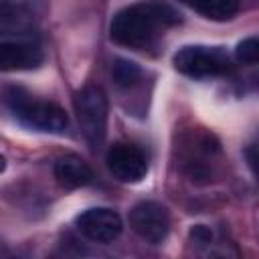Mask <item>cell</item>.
<instances>
[{"label":"cell","mask_w":259,"mask_h":259,"mask_svg":"<svg viewBox=\"0 0 259 259\" xmlns=\"http://www.w3.org/2000/svg\"><path fill=\"white\" fill-rule=\"evenodd\" d=\"M182 22L180 12L164 0H138L119 8L109 22V38L125 49L154 47L166 30Z\"/></svg>","instance_id":"obj_1"},{"label":"cell","mask_w":259,"mask_h":259,"mask_svg":"<svg viewBox=\"0 0 259 259\" xmlns=\"http://www.w3.org/2000/svg\"><path fill=\"white\" fill-rule=\"evenodd\" d=\"M6 103L12 115L28 130L42 134H65L69 130V115L53 101L38 99L22 89H10L6 93Z\"/></svg>","instance_id":"obj_2"},{"label":"cell","mask_w":259,"mask_h":259,"mask_svg":"<svg viewBox=\"0 0 259 259\" xmlns=\"http://www.w3.org/2000/svg\"><path fill=\"white\" fill-rule=\"evenodd\" d=\"M73 107L81 134L91 148H99L107 134V95L99 85H85L73 97Z\"/></svg>","instance_id":"obj_3"},{"label":"cell","mask_w":259,"mask_h":259,"mask_svg":"<svg viewBox=\"0 0 259 259\" xmlns=\"http://www.w3.org/2000/svg\"><path fill=\"white\" fill-rule=\"evenodd\" d=\"M172 63L180 75L192 79L219 77L229 73L233 67L229 53L223 47H210V45H186L176 51Z\"/></svg>","instance_id":"obj_4"},{"label":"cell","mask_w":259,"mask_h":259,"mask_svg":"<svg viewBox=\"0 0 259 259\" xmlns=\"http://www.w3.org/2000/svg\"><path fill=\"white\" fill-rule=\"evenodd\" d=\"M221 148L212 134L190 132L180 142V164L182 170L194 182H208L214 176V164Z\"/></svg>","instance_id":"obj_5"},{"label":"cell","mask_w":259,"mask_h":259,"mask_svg":"<svg viewBox=\"0 0 259 259\" xmlns=\"http://www.w3.org/2000/svg\"><path fill=\"white\" fill-rule=\"evenodd\" d=\"M107 170L111 176L123 184L142 182L148 174V156L146 152L130 142H117L107 150Z\"/></svg>","instance_id":"obj_6"},{"label":"cell","mask_w":259,"mask_h":259,"mask_svg":"<svg viewBox=\"0 0 259 259\" xmlns=\"http://www.w3.org/2000/svg\"><path fill=\"white\" fill-rule=\"evenodd\" d=\"M130 227L148 243H162L170 233V212L156 200H142L130 210Z\"/></svg>","instance_id":"obj_7"},{"label":"cell","mask_w":259,"mask_h":259,"mask_svg":"<svg viewBox=\"0 0 259 259\" xmlns=\"http://www.w3.org/2000/svg\"><path fill=\"white\" fill-rule=\"evenodd\" d=\"M75 227L85 239L93 243H103V245L113 243L123 231L121 217L113 208H105V206L83 210L81 214H77Z\"/></svg>","instance_id":"obj_8"},{"label":"cell","mask_w":259,"mask_h":259,"mask_svg":"<svg viewBox=\"0 0 259 259\" xmlns=\"http://www.w3.org/2000/svg\"><path fill=\"white\" fill-rule=\"evenodd\" d=\"M45 53L34 42L0 40V71H34L42 65Z\"/></svg>","instance_id":"obj_9"},{"label":"cell","mask_w":259,"mask_h":259,"mask_svg":"<svg viewBox=\"0 0 259 259\" xmlns=\"http://www.w3.org/2000/svg\"><path fill=\"white\" fill-rule=\"evenodd\" d=\"M53 174L57 182L67 190L87 186L93 180V170L89 168V164L81 156H75V154H65L57 158L53 166Z\"/></svg>","instance_id":"obj_10"},{"label":"cell","mask_w":259,"mask_h":259,"mask_svg":"<svg viewBox=\"0 0 259 259\" xmlns=\"http://www.w3.org/2000/svg\"><path fill=\"white\" fill-rule=\"evenodd\" d=\"M178 2L186 4L200 16L214 22L231 20L241 10V0H178Z\"/></svg>","instance_id":"obj_11"},{"label":"cell","mask_w":259,"mask_h":259,"mask_svg":"<svg viewBox=\"0 0 259 259\" xmlns=\"http://www.w3.org/2000/svg\"><path fill=\"white\" fill-rule=\"evenodd\" d=\"M111 77L119 87H132L142 79V69L134 61L117 57L111 65Z\"/></svg>","instance_id":"obj_12"},{"label":"cell","mask_w":259,"mask_h":259,"mask_svg":"<svg viewBox=\"0 0 259 259\" xmlns=\"http://www.w3.org/2000/svg\"><path fill=\"white\" fill-rule=\"evenodd\" d=\"M235 57L243 65H255L257 59H259V42H257V36L243 38L237 45V49H235Z\"/></svg>","instance_id":"obj_13"},{"label":"cell","mask_w":259,"mask_h":259,"mask_svg":"<svg viewBox=\"0 0 259 259\" xmlns=\"http://www.w3.org/2000/svg\"><path fill=\"white\" fill-rule=\"evenodd\" d=\"M190 241L196 243V245H206V243L212 241V233H210L208 227H204V225H196V227L190 229Z\"/></svg>","instance_id":"obj_14"},{"label":"cell","mask_w":259,"mask_h":259,"mask_svg":"<svg viewBox=\"0 0 259 259\" xmlns=\"http://www.w3.org/2000/svg\"><path fill=\"white\" fill-rule=\"evenodd\" d=\"M14 6L10 4V0H0V20H8L12 18Z\"/></svg>","instance_id":"obj_15"},{"label":"cell","mask_w":259,"mask_h":259,"mask_svg":"<svg viewBox=\"0 0 259 259\" xmlns=\"http://www.w3.org/2000/svg\"><path fill=\"white\" fill-rule=\"evenodd\" d=\"M4 168H6V158L0 156V172H4Z\"/></svg>","instance_id":"obj_16"}]
</instances>
